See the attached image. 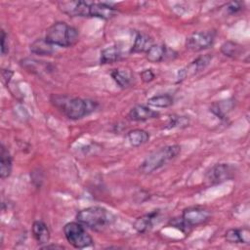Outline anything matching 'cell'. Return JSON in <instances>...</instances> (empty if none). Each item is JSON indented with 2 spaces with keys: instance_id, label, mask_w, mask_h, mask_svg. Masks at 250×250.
<instances>
[{
  "instance_id": "cell-1",
  "label": "cell",
  "mask_w": 250,
  "mask_h": 250,
  "mask_svg": "<svg viewBox=\"0 0 250 250\" xmlns=\"http://www.w3.org/2000/svg\"><path fill=\"white\" fill-rule=\"evenodd\" d=\"M51 102L66 117L73 120L83 118L93 112L98 106V103L95 101L67 95H52Z\"/></svg>"
},
{
  "instance_id": "cell-2",
  "label": "cell",
  "mask_w": 250,
  "mask_h": 250,
  "mask_svg": "<svg viewBox=\"0 0 250 250\" xmlns=\"http://www.w3.org/2000/svg\"><path fill=\"white\" fill-rule=\"evenodd\" d=\"M76 219L82 225L92 229L100 230L111 225L114 222L115 217L104 207L90 206L79 211L76 215Z\"/></svg>"
},
{
  "instance_id": "cell-3",
  "label": "cell",
  "mask_w": 250,
  "mask_h": 250,
  "mask_svg": "<svg viewBox=\"0 0 250 250\" xmlns=\"http://www.w3.org/2000/svg\"><path fill=\"white\" fill-rule=\"evenodd\" d=\"M45 38L54 46L71 47L78 41L79 34L73 26L63 21H59L47 29Z\"/></svg>"
},
{
  "instance_id": "cell-4",
  "label": "cell",
  "mask_w": 250,
  "mask_h": 250,
  "mask_svg": "<svg viewBox=\"0 0 250 250\" xmlns=\"http://www.w3.org/2000/svg\"><path fill=\"white\" fill-rule=\"evenodd\" d=\"M180 152L181 146L179 145H170L161 147L146 156L141 164L140 169L146 174L152 173L176 158Z\"/></svg>"
},
{
  "instance_id": "cell-5",
  "label": "cell",
  "mask_w": 250,
  "mask_h": 250,
  "mask_svg": "<svg viewBox=\"0 0 250 250\" xmlns=\"http://www.w3.org/2000/svg\"><path fill=\"white\" fill-rule=\"evenodd\" d=\"M63 233L68 243L74 248L81 249L93 244V238L79 222H70L65 224L63 227Z\"/></svg>"
},
{
  "instance_id": "cell-6",
  "label": "cell",
  "mask_w": 250,
  "mask_h": 250,
  "mask_svg": "<svg viewBox=\"0 0 250 250\" xmlns=\"http://www.w3.org/2000/svg\"><path fill=\"white\" fill-rule=\"evenodd\" d=\"M215 32L213 31H197L189 35L186 40L187 49L199 52L210 48L215 41Z\"/></svg>"
},
{
  "instance_id": "cell-7",
  "label": "cell",
  "mask_w": 250,
  "mask_h": 250,
  "mask_svg": "<svg viewBox=\"0 0 250 250\" xmlns=\"http://www.w3.org/2000/svg\"><path fill=\"white\" fill-rule=\"evenodd\" d=\"M234 176V167L230 164H216L206 173V181L210 185H218L232 179Z\"/></svg>"
},
{
  "instance_id": "cell-8",
  "label": "cell",
  "mask_w": 250,
  "mask_h": 250,
  "mask_svg": "<svg viewBox=\"0 0 250 250\" xmlns=\"http://www.w3.org/2000/svg\"><path fill=\"white\" fill-rule=\"evenodd\" d=\"M210 212L202 207H188L183 211L182 218L186 224L192 229L193 227L202 225L210 219Z\"/></svg>"
},
{
  "instance_id": "cell-9",
  "label": "cell",
  "mask_w": 250,
  "mask_h": 250,
  "mask_svg": "<svg viewBox=\"0 0 250 250\" xmlns=\"http://www.w3.org/2000/svg\"><path fill=\"white\" fill-rule=\"evenodd\" d=\"M89 1H62L58 3L59 9L70 17H90Z\"/></svg>"
},
{
  "instance_id": "cell-10",
  "label": "cell",
  "mask_w": 250,
  "mask_h": 250,
  "mask_svg": "<svg viewBox=\"0 0 250 250\" xmlns=\"http://www.w3.org/2000/svg\"><path fill=\"white\" fill-rule=\"evenodd\" d=\"M211 60H212V56L209 54L198 57L193 62H191L189 64H188L186 67L179 70L178 81H182V80L186 79L187 77L193 76L194 74L202 71L211 62Z\"/></svg>"
},
{
  "instance_id": "cell-11",
  "label": "cell",
  "mask_w": 250,
  "mask_h": 250,
  "mask_svg": "<svg viewBox=\"0 0 250 250\" xmlns=\"http://www.w3.org/2000/svg\"><path fill=\"white\" fill-rule=\"evenodd\" d=\"M160 211L154 210L152 212L146 213L139 218L136 219V221L133 224V228L140 233H145L150 229L153 228L155 224H157L160 221Z\"/></svg>"
},
{
  "instance_id": "cell-12",
  "label": "cell",
  "mask_w": 250,
  "mask_h": 250,
  "mask_svg": "<svg viewBox=\"0 0 250 250\" xmlns=\"http://www.w3.org/2000/svg\"><path fill=\"white\" fill-rule=\"evenodd\" d=\"M117 13V9L105 2H91L90 5V17L100 18L103 20H109L113 18Z\"/></svg>"
},
{
  "instance_id": "cell-13",
  "label": "cell",
  "mask_w": 250,
  "mask_h": 250,
  "mask_svg": "<svg viewBox=\"0 0 250 250\" xmlns=\"http://www.w3.org/2000/svg\"><path fill=\"white\" fill-rule=\"evenodd\" d=\"M159 116V113L148 106L138 104L132 107L128 113V117L133 121H145Z\"/></svg>"
},
{
  "instance_id": "cell-14",
  "label": "cell",
  "mask_w": 250,
  "mask_h": 250,
  "mask_svg": "<svg viewBox=\"0 0 250 250\" xmlns=\"http://www.w3.org/2000/svg\"><path fill=\"white\" fill-rule=\"evenodd\" d=\"M226 240L230 243H245L250 242V231L247 228L230 229L225 234Z\"/></svg>"
},
{
  "instance_id": "cell-15",
  "label": "cell",
  "mask_w": 250,
  "mask_h": 250,
  "mask_svg": "<svg viewBox=\"0 0 250 250\" xmlns=\"http://www.w3.org/2000/svg\"><path fill=\"white\" fill-rule=\"evenodd\" d=\"M32 234L39 244H46L50 240V230L47 225L42 221H35L32 224Z\"/></svg>"
},
{
  "instance_id": "cell-16",
  "label": "cell",
  "mask_w": 250,
  "mask_h": 250,
  "mask_svg": "<svg viewBox=\"0 0 250 250\" xmlns=\"http://www.w3.org/2000/svg\"><path fill=\"white\" fill-rule=\"evenodd\" d=\"M168 56V49L163 44H153L146 52V58L150 62H160Z\"/></svg>"
},
{
  "instance_id": "cell-17",
  "label": "cell",
  "mask_w": 250,
  "mask_h": 250,
  "mask_svg": "<svg viewBox=\"0 0 250 250\" xmlns=\"http://www.w3.org/2000/svg\"><path fill=\"white\" fill-rule=\"evenodd\" d=\"M54 45H52L46 38H38L30 44L31 53L39 56H50L54 53Z\"/></svg>"
},
{
  "instance_id": "cell-18",
  "label": "cell",
  "mask_w": 250,
  "mask_h": 250,
  "mask_svg": "<svg viewBox=\"0 0 250 250\" xmlns=\"http://www.w3.org/2000/svg\"><path fill=\"white\" fill-rule=\"evenodd\" d=\"M0 159V177L1 179H6L12 172V158L9 150L4 146V145H1Z\"/></svg>"
},
{
  "instance_id": "cell-19",
  "label": "cell",
  "mask_w": 250,
  "mask_h": 250,
  "mask_svg": "<svg viewBox=\"0 0 250 250\" xmlns=\"http://www.w3.org/2000/svg\"><path fill=\"white\" fill-rule=\"evenodd\" d=\"M152 39L146 33L139 32L135 37L134 44L131 48L132 53H143L146 52L152 46Z\"/></svg>"
},
{
  "instance_id": "cell-20",
  "label": "cell",
  "mask_w": 250,
  "mask_h": 250,
  "mask_svg": "<svg viewBox=\"0 0 250 250\" xmlns=\"http://www.w3.org/2000/svg\"><path fill=\"white\" fill-rule=\"evenodd\" d=\"M122 58V52L118 46H110L101 52V63H112Z\"/></svg>"
},
{
  "instance_id": "cell-21",
  "label": "cell",
  "mask_w": 250,
  "mask_h": 250,
  "mask_svg": "<svg viewBox=\"0 0 250 250\" xmlns=\"http://www.w3.org/2000/svg\"><path fill=\"white\" fill-rule=\"evenodd\" d=\"M128 142L133 146H140L149 140V134L143 129H134L127 134Z\"/></svg>"
},
{
  "instance_id": "cell-22",
  "label": "cell",
  "mask_w": 250,
  "mask_h": 250,
  "mask_svg": "<svg viewBox=\"0 0 250 250\" xmlns=\"http://www.w3.org/2000/svg\"><path fill=\"white\" fill-rule=\"evenodd\" d=\"M234 102L233 100L229 99L227 101H221L218 103H215L211 106V111L217 115L220 118H225L228 113L233 108Z\"/></svg>"
},
{
  "instance_id": "cell-23",
  "label": "cell",
  "mask_w": 250,
  "mask_h": 250,
  "mask_svg": "<svg viewBox=\"0 0 250 250\" xmlns=\"http://www.w3.org/2000/svg\"><path fill=\"white\" fill-rule=\"evenodd\" d=\"M21 64L23 68H25L26 70L32 72V73H38L40 71H47L49 70L47 63H45V62H38L36 60H32V59H24L21 61Z\"/></svg>"
},
{
  "instance_id": "cell-24",
  "label": "cell",
  "mask_w": 250,
  "mask_h": 250,
  "mask_svg": "<svg viewBox=\"0 0 250 250\" xmlns=\"http://www.w3.org/2000/svg\"><path fill=\"white\" fill-rule=\"evenodd\" d=\"M111 77L113 80L121 87V88H126L130 85L132 75L129 70L125 69H113L110 73Z\"/></svg>"
},
{
  "instance_id": "cell-25",
  "label": "cell",
  "mask_w": 250,
  "mask_h": 250,
  "mask_svg": "<svg viewBox=\"0 0 250 250\" xmlns=\"http://www.w3.org/2000/svg\"><path fill=\"white\" fill-rule=\"evenodd\" d=\"M173 102H174V99L169 94L153 96L147 101L148 104L154 107H168L173 104Z\"/></svg>"
},
{
  "instance_id": "cell-26",
  "label": "cell",
  "mask_w": 250,
  "mask_h": 250,
  "mask_svg": "<svg viewBox=\"0 0 250 250\" xmlns=\"http://www.w3.org/2000/svg\"><path fill=\"white\" fill-rule=\"evenodd\" d=\"M242 47L232 41H227L225 42L221 47V52L229 58H236L241 54Z\"/></svg>"
},
{
  "instance_id": "cell-27",
  "label": "cell",
  "mask_w": 250,
  "mask_h": 250,
  "mask_svg": "<svg viewBox=\"0 0 250 250\" xmlns=\"http://www.w3.org/2000/svg\"><path fill=\"white\" fill-rule=\"evenodd\" d=\"M169 225L173 228L178 229L179 230H181L184 233H188L190 231V228L186 224V222L183 220L182 216L181 217H175L173 219H171L169 221Z\"/></svg>"
},
{
  "instance_id": "cell-28",
  "label": "cell",
  "mask_w": 250,
  "mask_h": 250,
  "mask_svg": "<svg viewBox=\"0 0 250 250\" xmlns=\"http://www.w3.org/2000/svg\"><path fill=\"white\" fill-rule=\"evenodd\" d=\"M243 9V3L242 2H230L227 5V10L229 14H237Z\"/></svg>"
},
{
  "instance_id": "cell-29",
  "label": "cell",
  "mask_w": 250,
  "mask_h": 250,
  "mask_svg": "<svg viewBox=\"0 0 250 250\" xmlns=\"http://www.w3.org/2000/svg\"><path fill=\"white\" fill-rule=\"evenodd\" d=\"M154 77H155V75L151 69H145L141 72V79L146 83L152 81L154 79Z\"/></svg>"
},
{
  "instance_id": "cell-30",
  "label": "cell",
  "mask_w": 250,
  "mask_h": 250,
  "mask_svg": "<svg viewBox=\"0 0 250 250\" xmlns=\"http://www.w3.org/2000/svg\"><path fill=\"white\" fill-rule=\"evenodd\" d=\"M6 41H7V35H6L5 31L2 29L1 30V53H2V55L7 54L9 51L8 43H6Z\"/></svg>"
},
{
  "instance_id": "cell-31",
  "label": "cell",
  "mask_w": 250,
  "mask_h": 250,
  "mask_svg": "<svg viewBox=\"0 0 250 250\" xmlns=\"http://www.w3.org/2000/svg\"><path fill=\"white\" fill-rule=\"evenodd\" d=\"M41 248H42V249H50V248H53V249H62V248H64V247L62 246V245H57V244H50V245L42 246Z\"/></svg>"
}]
</instances>
